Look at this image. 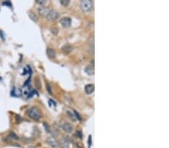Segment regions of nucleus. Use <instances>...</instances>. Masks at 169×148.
Returning <instances> with one entry per match:
<instances>
[{"label": "nucleus", "instance_id": "nucleus-1", "mask_svg": "<svg viewBox=\"0 0 169 148\" xmlns=\"http://www.w3.org/2000/svg\"><path fill=\"white\" fill-rule=\"evenodd\" d=\"M26 114L29 118L35 120L40 119L41 116H42V114H41L40 111H39V108H36V107H32V108H29V109L27 110Z\"/></svg>", "mask_w": 169, "mask_h": 148}, {"label": "nucleus", "instance_id": "nucleus-2", "mask_svg": "<svg viewBox=\"0 0 169 148\" xmlns=\"http://www.w3.org/2000/svg\"><path fill=\"white\" fill-rule=\"evenodd\" d=\"M80 7L84 12H90L92 8V2L90 0H83L80 2Z\"/></svg>", "mask_w": 169, "mask_h": 148}, {"label": "nucleus", "instance_id": "nucleus-3", "mask_svg": "<svg viewBox=\"0 0 169 148\" xmlns=\"http://www.w3.org/2000/svg\"><path fill=\"white\" fill-rule=\"evenodd\" d=\"M59 14L58 12L54 10H50L46 18L50 21H55L59 18Z\"/></svg>", "mask_w": 169, "mask_h": 148}, {"label": "nucleus", "instance_id": "nucleus-4", "mask_svg": "<svg viewBox=\"0 0 169 148\" xmlns=\"http://www.w3.org/2000/svg\"><path fill=\"white\" fill-rule=\"evenodd\" d=\"M60 23L65 28H68V27H70L72 25V19L70 17H63L60 20Z\"/></svg>", "mask_w": 169, "mask_h": 148}, {"label": "nucleus", "instance_id": "nucleus-5", "mask_svg": "<svg viewBox=\"0 0 169 148\" xmlns=\"http://www.w3.org/2000/svg\"><path fill=\"white\" fill-rule=\"evenodd\" d=\"M51 10V9L48 8H47V7H44V6H42L40 7L39 8V13L40 15H42V17H47V14L49 13V12H50V11Z\"/></svg>", "mask_w": 169, "mask_h": 148}, {"label": "nucleus", "instance_id": "nucleus-6", "mask_svg": "<svg viewBox=\"0 0 169 148\" xmlns=\"http://www.w3.org/2000/svg\"><path fill=\"white\" fill-rule=\"evenodd\" d=\"M95 90V86H94L93 84H89V85H87L84 88V91L87 94H91L94 92Z\"/></svg>", "mask_w": 169, "mask_h": 148}, {"label": "nucleus", "instance_id": "nucleus-7", "mask_svg": "<svg viewBox=\"0 0 169 148\" xmlns=\"http://www.w3.org/2000/svg\"><path fill=\"white\" fill-rule=\"evenodd\" d=\"M62 129L65 132L68 133H70L73 131V126L70 123H65L62 126Z\"/></svg>", "mask_w": 169, "mask_h": 148}, {"label": "nucleus", "instance_id": "nucleus-8", "mask_svg": "<svg viewBox=\"0 0 169 148\" xmlns=\"http://www.w3.org/2000/svg\"><path fill=\"white\" fill-rule=\"evenodd\" d=\"M47 55L48 58L54 59L56 58V52L54 49L47 48Z\"/></svg>", "mask_w": 169, "mask_h": 148}, {"label": "nucleus", "instance_id": "nucleus-9", "mask_svg": "<svg viewBox=\"0 0 169 148\" xmlns=\"http://www.w3.org/2000/svg\"><path fill=\"white\" fill-rule=\"evenodd\" d=\"M47 143L53 148H57V146H58V144H57V141H56L55 138H49L48 139H47Z\"/></svg>", "mask_w": 169, "mask_h": 148}, {"label": "nucleus", "instance_id": "nucleus-10", "mask_svg": "<svg viewBox=\"0 0 169 148\" xmlns=\"http://www.w3.org/2000/svg\"><path fill=\"white\" fill-rule=\"evenodd\" d=\"M85 72L90 76L94 75L95 70H94V67L91 66V65H88L85 68Z\"/></svg>", "mask_w": 169, "mask_h": 148}, {"label": "nucleus", "instance_id": "nucleus-11", "mask_svg": "<svg viewBox=\"0 0 169 148\" xmlns=\"http://www.w3.org/2000/svg\"><path fill=\"white\" fill-rule=\"evenodd\" d=\"M66 114H67L68 116L70 118V119H72V121H74V122L77 121V118H76L75 115H74V113H72L71 111H67V112H66Z\"/></svg>", "mask_w": 169, "mask_h": 148}, {"label": "nucleus", "instance_id": "nucleus-12", "mask_svg": "<svg viewBox=\"0 0 169 148\" xmlns=\"http://www.w3.org/2000/svg\"><path fill=\"white\" fill-rule=\"evenodd\" d=\"M62 50L64 52H65V53H69V52H71L72 51L73 49H72V47H71L70 45H65L62 47Z\"/></svg>", "mask_w": 169, "mask_h": 148}, {"label": "nucleus", "instance_id": "nucleus-13", "mask_svg": "<svg viewBox=\"0 0 169 148\" xmlns=\"http://www.w3.org/2000/svg\"><path fill=\"white\" fill-rule=\"evenodd\" d=\"M69 144L66 140H62L60 142V147L61 148H69Z\"/></svg>", "mask_w": 169, "mask_h": 148}, {"label": "nucleus", "instance_id": "nucleus-14", "mask_svg": "<svg viewBox=\"0 0 169 148\" xmlns=\"http://www.w3.org/2000/svg\"><path fill=\"white\" fill-rule=\"evenodd\" d=\"M29 17H30L32 20H34V21H37L38 20L37 14L35 13H34V12L32 11L29 12Z\"/></svg>", "mask_w": 169, "mask_h": 148}, {"label": "nucleus", "instance_id": "nucleus-15", "mask_svg": "<svg viewBox=\"0 0 169 148\" xmlns=\"http://www.w3.org/2000/svg\"><path fill=\"white\" fill-rule=\"evenodd\" d=\"M60 3L63 6L67 7L70 4V1L69 0H60Z\"/></svg>", "mask_w": 169, "mask_h": 148}, {"label": "nucleus", "instance_id": "nucleus-16", "mask_svg": "<svg viewBox=\"0 0 169 148\" xmlns=\"http://www.w3.org/2000/svg\"><path fill=\"white\" fill-rule=\"evenodd\" d=\"M36 2H37L38 4H39L41 6H43V5H44L47 3V1H46V0H36Z\"/></svg>", "mask_w": 169, "mask_h": 148}, {"label": "nucleus", "instance_id": "nucleus-17", "mask_svg": "<svg viewBox=\"0 0 169 148\" xmlns=\"http://www.w3.org/2000/svg\"><path fill=\"white\" fill-rule=\"evenodd\" d=\"M46 88H47V91L49 92V93L50 94H52V89H51V87H50V84H48V83H47L46 84Z\"/></svg>", "mask_w": 169, "mask_h": 148}, {"label": "nucleus", "instance_id": "nucleus-18", "mask_svg": "<svg viewBox=\"0 0 169 148\" xmlns=\"http://www.w3.org/2000/svg\"><path fill=\"white\" fill-rule=\"evenodd\" d=\"M10 137H11V138H14V139H16V140L18 139V137H17V135H16L15 134H14V133L12 132L10 133Z\"/></svg>", "mask_w": 169, "mask_h": 148}, {"label": "nucleus", "instance_id": "nucleus-19", "mask_svg": "<svg viewBox=\"0 0 169 148\" xmlns=\"http://www.w3.org/2000/svg\"><path fill=\"white\" fill-rule=\"evenodd\" d=\"M28 148H35V147H32V146H31V147H29Z\"/></svg>", "mask_w": 169, "mask_h": 148}]
</instances>
